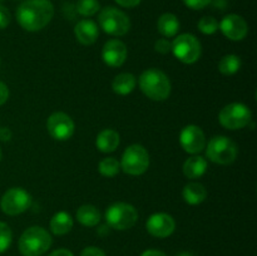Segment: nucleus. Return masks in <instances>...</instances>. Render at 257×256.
<instances>
[{
  "label": "nucleus",
  "instance_id": "15",
  "mask_svg": "<svg viewBox=\"0 0 257 256\" xmlns=\"http://www.w3.org/2000/svg\"><path fill=\"white\" fill-rule=\"evenodd\" d=\"M102 59L108 67L119 68L127 59V47L118 39H110L103 45Z\"/></svg>",
  "mask_w": 257,
  "mask_h": 256
},
{
  "label": "nucleus",
  "instance_id": "30",
  "mask_svg": "<svg viewBox=\"0 0 257 256\" xmlns=\"http://www.w3.org/2000/svg\"><path fill=\"white\" fill-rule=\"evenodd\" d=\"M212 0H183L185 5L192 10H202L211 4Z\"/></svg>",
  "mask_w": 257,
  "mask_h": 256
},
{
  "label": "nucleus",
  "instance_id": "4",
  "mask_svg": "<svg viewBox=\"0 0 257 256\" xmlns=\"http://www.w3.org/2000/svg\"><path fill=\"white\" fill-rule=\"evenodd\" d=\"M238 155L237 145L226 136H215L207 143L206 156L212 162L218 165H231Z\"/></svg>",
  "mask_w": 257,
  "mask_h": 256
},
{
  "label": "nucleus",
  "instance_id": "3",
  "mask_svg": "<svg viewBox=\"0 0 257 256\" xmlns=\"http://www.w3.org/2000/svg\"><path fill=\"white\" fill-rule=\"evenodd\" d=\"M52 236L42 226H32L22 233L18 242L23 256H42L52 246Z\"/></svg>",
  "mask_w": 257,
  "mask_h": 256
},
{
  "label": "nucleus",
  "instance_id": "18",
  "mask_svg": "<svg viewBox=\"0 0 257 256\" xmlns=\"http://www.w3.org/2000/svg\"><path fill=\"white\" fill-rule=\"evenodd\" d=\"M207 168L208 165L205 158L201 156H192L183 163V175L190 180H196V178L202 177Z\"/></svg>",
  "mask_w": 257,
  "mask_h": 256
},
{
  "label": "nucleus",
  "instance_id": "36",
  "mask_svg": "<svg viewBox=\"0 0 257 256\" xmlns=\"http://www.w3.org/2000/svg\"><path fill=\"white\" fill-rule=\"evenodd\" d=\"M48 256H74L73 252L68 248H58V250L53 251L52 253H49Z\"/></svg>",
  "mask_w": 257,
  "mask_h": 256
},
{
  "label": "nucleus",
  "instance_id": "16",
  "mask_svg": "<svg viewBox=\"0 0 257 256\" xmlns=\"http://www.w3.org/2000/svg\"><path fill=\"white\" fill-rule=\"evenodd\" d=\"M74 35L80 44L92 45L99 37V29L93 20L83 19L74 27Z\"/></svg>",
  "mask_w": 257,
  "mask_h": 256
},
{
  "label": "nucleus",
  "instance_id": "28",
  "mask_svg": "<svg viewBox=\"0 0 257 256\" xmlns=\"http://www.w3.org/2000/svg\"><path fill=\"white\" fill-rule=\"evenodd\" d=\"M13 241V232L9 225L0 221V253L5 252L10 247Z\"/></svg>",
  "mask_w": 257,
  "mask_h": 256
},
{
  "label": "nucleus",
  "instance_id": "25",
  "mask_svg": "<svg viewBox=\"0 0 257 256\" xmlns=\"http://www.w3.org/2000/svg\"><path fill=\"white\" fill-rule=\"evenodd\" d=\"M98 171L104 177H114L119 173L120 163L117 158L107 157L100 161L99 165H98Z\"/></svg>",
  "mask_w": 257,
  "mask_h": 256
},
{
  "label": "nucleus",
  "instance_id": "40",
  "mask_svg": "<svg viewBox=\"0 0 257 256\" xmlns=\"http://www.w3.org/2000/svg\"><path fill=\"white\" fill-rule=\"evenodd\" d=\"M3 2H4V0H0V4H2V3H3Z\"/></svg>",
  "mask_w": 257,
  "mask_h": 256
},
{
  "label": "nucleus",
  "instance_id": "29",
  "mask_svg": "<svg viewBox=\"0 0 257 256\" xmlns=\"http://www.w3.org/2000/svg\"><path fill=\"white\" fill-rule=\"evenodd\" d=\"M156 52L161 53V54H168L172 49V43L167 39V38H161L156 42L155 44Z\"/></svg>",
  "mask_w": 257,
  "mask_h": 256
},
{
  "label": "nucleus",
  "instance_id": "27",
  "mask_svg": "<svg viewBox=\"0 0 257 256\" xmlns=\"http://www.w3.org/2000/svg\"><path fill=\"white\" fill-rule=\"evenodd\" d=\"M197 27H198V30H200L202 34L212 35L217 32L218 22L217 19L213 17H203L200 19Z\"/></svg>",
  "mask_w": 257,
  "mask_h": 256
},
{
  "label": "nucleus",
  "instance_id": "10",
  "mask_svg": "<svg viewBox=\"0 0 257 256\" xmlns=\"http://www.w3.org/2000/svg\"><path fill=\"white\" fill-rule=\"evenodd\" d=\"M32 205V196L22 187L9 188L3 195L0 207L4 213L9 216H17L25 212Z\"/></svg>",
  "mask_w": 257,
  "mask_h": 256
},
{
  "label": "nucleus",
  "instance_id": "37",
  "mask_svg": "<svg viewBox=\"0 0 257 256\" xmlns=\"http://www.w3.org/2000/svg\"><path fill=\"white\" fill-rule=\"evenodd\" d=\"M141 256H167V255L160 250H153V248H151V250H146Z\"/></svg>",
  "mask_w": 257,
  "mask_h": 256
},
{
  "label": "nucleus",
  "instance_id": "11",
  "mask_svg": "<svg viewBox=\"0 0 257 256\" xmlns=\"http://www.w3.org/2000/svg\"><path fill=\"white\" fill-rule=\"evenodd\" d=\"M47 130L54 140L67 141L74 135L75 124L67 113L55 112L48 118Z\"/></svg>",
  "mask_w": 257,
  "mask_h": 256
},
{
  "label": "nucleus",
  "instance_id": "38",
  "mask_svg": "<svg viewBox=\"0 0 257 256\" xmlns=\"http://www.w3.org/2000/svg\"><path fill=\"white\" fill-rule=\"evenodd\" d=\"M176 256H195L192 252H187V251H182V252L177 253Z\"/></svg>",
  "mask_w": 257,
  "mask_h": 256
},
{
  "label": "nucleus",
  "instance_id": "2",
  "mask_svg": "<svg viewBox=\"0 0 257 256\" xmlns=\"http://www.w3.org/2000/svg\"><path fill=\"white\" fill-rule=\"evenodd\" d=\"M141 90L147 95L150 99L162 102L166 100L171 94V82L167 74L157 68H151L145 70L138 79Z\"/></svg>",
  "mask_w": 257,
  "mask_h": 256
},
{
  "label": "nucleus",
  "instance_id": "14",
  "mask_svg": "<svg viewBox=\"0 0 257 256\" xmlns=\"http://www.w3.org/2000/svg\"><path fill=\"white\" fill-rule=\"evenodd\" d=\"M218 29L227 39L240 42L247 35L248 25L242 17L237 14H228L218 23Z\"/></svg>",
  "mask_w": 257,
  "mask_h": 256
},
{
  "label": "nucleus",
  "instance_id": "35",
  "mask_svg": "<svg viewBox=\"0 0 257 256\" xmlns=\"http://www.w3.org/2000/svg\"><path fill=\"white\" fill-rule=\"evenodd\" d=\"M10 138H12V131L7 127L0 128V141L8 142V141H10Z\"/></svg>",
  "mask_w": 257,
  "mask_h": 256
},
{
  "label": "nucleus",
  "instance_id": "13",
  "mask_svg": "<svg viewBox=\"0 0 257 256\" xmlns=\"http://www.w3.org/2000/svg\"><path fill=\"white\" fill-rule=\"evenodd\" d=\"M148 233L153 237L166 238L172 235L176 230V221L166 212H157L150 216L146 222Z\"/></svg>",
  "mask_w": 257,
  "mask_h": 256
},
{
  "label": "nucleus",
  "instance_id": "7",
  "mask_svg": "<svg viewBox=\"0 0 257 256\" xmlns=\"http://www.w3.org/2000/svg\"><path fill=\"white\" fill-rule=\"evenodd\" d=\"M120 170L131 176H141L150 167V155L141 145H131L123 152Z\"/></svg>",
  "mask_w": 257,
  "mask_h": 256
},
{
  "label": "nucleus",
  "instance_id": "5",
  "mask_svg": "<svg viewBox=\"0 0 257 256\" xmlns=\"http://www.w3.org/2000/svg\"><path fill=\"white\" fill-rule=\"evenodd\" d=\"M138 220V212L131 203L115 202L105 211V221L110 228L124 231L133 227Z\"/></svg>",
  "mask_w": 257,
  "mask_h": 256
},
{
  "label": "nucleus",
  "instance_id": "39",
  "mask_svg": "<svg viewBox=\"0 0 257 256\" xmlns=\"http://www.w3.org/2000/svg\"><path fill=\"white\" fill-rule=\"evenodd\" d=\"M3 158V152H2V148H0V161H2Z\"/></svg>",
  "mask_w": 257,
  "mask_h": 256
},
{
  "label": "nucleus",
  "instance_id": "19",
  "mask_svg": "<svg viewBox=\"0 0 257 256\" xmlns=\"http://www.w3.org/2000/svg\"><path fill=\"white\" fill-rule=\"evenodd\" d=\"M183 200L188 205H200L207 198V190L200 182H190L183 187Z\"/></svg>",
  "mask_w": 257,
  "mask_h": 256
},
{
  "label": "nucleus",
  "instance_id": "9",
  "mask_svg": "<svg viewBox=\"0 0 257 256\" xmlns=\"http://www.w3.org/2000/svg\"><path fill=\"white\" fill-rule=\"evenodd\" d=\"M171 52H173L175 57L180 62L185 64H193L200 59L202 54V47L200 40L195 35L186 33L173 39Z\"/></svg>",
  "mask_w": 257,
  "mask_h": 256
},
{
  "label": "nucleus",
  "instance_id": "20",
  "mask_svg": "<svg viewBox=\"0 0 257 256\" xmlns=\"http://www.w3.org/2000/svg\"><path fill=\"white\" fill-rule=\"evenodd\" d=\"M73 225H74L73 217L65 211H59L50 220V230L57 236L67 235L73 228Z\"/></svg>",
  "mask_w": 257,
  "mask_h": 256
},
{
  "label": "nucleus",
  "instance_id": "17",
  "mask_svg": "<svg viewBox=\"0 0 257 256\" xmlns=\"http://www.w3.org/2000/svg\"><path fill=\"white\" fill-rule=\"evenodd\" d=\"M95 146L103 153L114 152L119 146V133L114 130H103L95 140Z\"/></svg>",
  "mask_w": 257,
  "mask_h": 256
},
{
  "label": "nucleus",
  "instance_id": "21",
  "mask_svg": "<svg viewBox=\"0 0 257 256\" xmlns=\"http://www.w3.org/2000/svg\"><path fill=\"white\" fill-rule=\"evenodd\" d=\"M75 217L79 223L87 227H94L100 222V211L93 205H83L77 210Z\"/></svg>",
  "mask_w": 257,
  "mask_h": 256
},
{
  "label": "nucleus",
  "instance_id": "31",
  "mask_svg": "<svg viewBox=\"0 0 257 256\" xmlns=\"http://www.w3.org/2000/svg\"><path fill=\"white\" fill-rule=\"evenodd\" d=\"M10 20H12V17H10V12L8 10V8L0 4V29H5L10 24Z\"/></svg>",
  "mask_w": 257,
  "mask_h": 256
},
{
  "label": "nucleus",
  "instance_id": "32",
  "mask_svg": "<svg viewBox=\"0 0 257 256\" xmlns=\"http://www.w3.org/2000/svg\"><path fill=\"white\" fill-rule=\"evenodd\" d=\"M80 256H105L104 251L95 246H88L80 252Z\"/></svg>",
  "mask_w": 257,
  "mask_h": 256
},
{
  "label": "nucleus",
  "instance_id": "6",
  "mask_svg": "<svg viewBox=\"0 0 257 256\" xmlns=\"http://www.w3.org/2000/svg\"><path fill=\"white\" fill-rule=\"evenodd\" d=\"M103 32L113 37H123L131 29V20L125 13L114 7H107L102 9L98 17Z\"/></svg>",
  "mask_w": 257,
  "mask_h": 256
},
{
  "label": "nucleus",
  "instance_id": "22",
  "mask_svg": "<svg viewBox=\"0 0 257 256\" xmlns=\"http://www.w3.org/2000/svg\"><path fill=\"white\" fill-rule=\"evenodd\" d=\"M157 29L165 38H172L180 30V20L172 13H165L158 19Z\"/></svg>",
  "mask_w": 257,
  "mask_h": 256
},
{
  "label": "nucleus",
  "instance_id": "12",
  "mask_svg": "<svg viewBox=\"0 0 257 256\" xmlns=\"http://www.w3.org/2000/svg\"><path fill=\"white\" fill-rule=\"evenodd\" d=\"M180 145L185 152L197 155L206 148L205 133L198 125H186L180 133Z\"/></svg>",
  "mask_w": 257,
  "mask_h": 256
},
{
  "label": "nucleus",
  "instance_id": "1",
  "mask_svg": "<svg viewBox=\"0 0 257 256\" xmlns=\"http://www.w3.org/2000/svg\"><path fill=\"white\" fill-rule=\"evenodd\" d=\"M17 20L27 32H39L53 19L54 7L50 0H25L18 7Z\"/></svg>",
  "mask_w": 257,
  "mask_h": 256
},
{
  "label": "nucleus",
  "instance_id": "8",
  "mask_svg": "<svg viewBox=\"0 0 257 256\" xmlns=\"http://www.w3.org/2000/svg\"><path fill=\"white\" fill-rule=\"evenodd\" d=\"M252 119V113L247 105L242 103H230L221 109L218 120L226 130L236 131L245 128L250 124Z\"/></svg>",
  "mask_w": 257,
  "mask_h": 256
},
{
  "label": "nucleus",
  "instance_id": "23",
  "mask_svg": "<svg viewBox=\"0 0 257 256\" xmlns=\"http://www.w3.org/2000/svg\"><path fill=\"white\" fill-rule=\"evenodd\" d=\"M137 79L131 73H120L113 79L112 89L113 92L119 95H127L135 90Z\"/></svg>",
  "mask_w": 257,
  "mask_h": 256
},
{
  "label": "nucleus",
  "instance_id": "24",
  "mask_svg": "<svg viewBox=\"0 0 257 256\" xmlns=\"http://www.w3.org/2000/svg\"><path fill=\"white\" fill-rule=\"evenodd\" d=\"M241 65H242V62H241L240 57L235 54H227L221 58V60L218 62V70L223 75H233L240 70Z\"/></svg>",
  "mask_w": 257,
  "mask_h": 256
},
{
  "label": "nucleus",
  "instance_id": "34",
  "mask_svg": "<svg viewBox=\"0 0 257 256\" xmlns=\"http://www.w3.org/2000/svg\"><path fill=\"white\" fill-rule=\"evenodd\" d=\"M118 5L123 8H135L141 3V0H114Z\"/></svg>",
  "mask_w": 257,
  "mask_h": 256
},
{
  "label": "nucleus",
  "instance_id": "33",
  "mask_svg": "<svg viewBox=\"0 0 257 256\" xmlns=\"http://www.w3.org/2000/svg\"><path fill=\"white\" fill-rule=\"evenodd\" d=\"M9 98V88L5 83L0 82V105L4 104Z\"/></svg>",
  "mask_w": 257,
  "mask_h": 256
},
{
  "label": "nucleus",
  "instance_id": "26",
  "mask_svg": "<svg viewBox=\"0 0 257 256\" xmlns=\"http://www.w3.org/2000/svg\"><path fill=\"white\" fill-rule=\"evenodd\" d=\"M100 9L98 0H78L77 12L82 17H93Z\"/></svg>",
  "mask_w": 257,
  "mask_h": 256
}]
</instances>
